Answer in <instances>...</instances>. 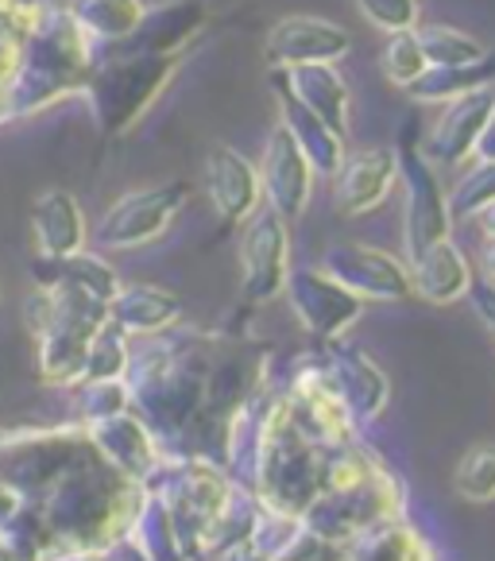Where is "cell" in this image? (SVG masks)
<instances>
[{
  "label": "cell",
  "instance_id": "cell-1",
  "mask_svg": "<svg viewBox=\"0 0 495 561\" xmlns=\"http://www.w3.org/2000/svg\"><path fill=\"white\" fill-rule=\"evenodd\" d=\"M143 500H148V484L116 472L97 454L82 469L70 472L62 484L50 488L35 504V515L55 542V558L82 550H113V546H124Z\"/></svg>",
  "mask_w": 495,
  "mask_h": 561
},
{
  "label": "cell",
  "instance_id": "cell-2",
  "mask_svg": "<svg viewBox=\"0 0 495 561\" xmlns=\"http://www.w3.org/2000/svg\"><path fill=\"white\" fill-rule=\"evenodd\" d=\"M93 75L90 35L62 0H35L32 27L20 47V70L9 93V116L39 113L50 101L82 90Z\"/></svg>",
  "mask_w": 495,
  "mask_h": 561
},
{
  "label": "cell",
  "instance_id": "cell-3",
  "mask_svg": "<svg viewBox=\"0 0 495 561\" xmlns=\"http://www.w3.org/2000/svg\"><path fill=\"white\" fill-rule=\"evenodd\" d=\"M24 314L35 337V360H39L43 383L78 388L93 341L108 325V302L70 287V283H35Z\"/></svg>",
  "mask_w": 495,
  "mask_h": 561
},
{
  "label": "cell",
  "instance_id": "cell-4",
  "mask_svg": "<svg viewBox=\"0 0 495 561\" xmlns=\"http://www.w3.org/2000/svg\"><path fill=\"white\" fill-rule=\"evenodd\" d=\"M97 457L90 430L55 426V430H20L0 434V488L16 492L24 504H39L55 484Z\"/></svg>",
  "mask_w": 495,
  "mask_h": 561
},
{
  "label": "cell",
  "instance_id": "cell-5",
  "mask_svg": "<svg viewBox=\"0 0 495 561\" xmlns=\"http://www.w3.org/2000/svg\"><path fill=\"white\" fill-rule=\"evenodd\" d=\"M179 58L182 55H136V50H128V55L93 67L90 82H85V98H90V113L101 133L120 136L136 128V121L156 105V98L174 78Z\"/></svg>",
  "mask_w": 495,
  "mask_h": 561
},
{
  "label": "cell",
  "instance_id": "cell-6",
  "mask_svg": "<svg viewBox=\"0 0 495 561\" xmlns=\"http://www.w3.org/2000/svg\"><path fill=\"white\" fill-rule=\"evenodd\" d=\"M395 519H406V488L391 469H380L376 477L356 480V484L325 488L314 507L302 515V527L330 542L353 546L368 530Z\"/></svg>",
  "mask_w": 495,
  "mask_h": 561
},
{
  "label": "cell",
  "instance_id": "cell-7",
  "mask_svg": "<svg viewBox=\"0 0 495 561\" xmlns=\"http://www.w3.org/2000/svg\"><path fill=\"white\" fill-rule=\"evenodd\" d=\"M399 179H403V244L406 256L418 260L426 248L441 244L453 232V209H449L446 182L434 171V159L414 144V133H403L399 148Z\"/></svg>",
  "mask_w": 495,
  "mask_h": 561
},
{
  "label": "cell",
  "instance_id": "cell-8",
  "mask_svg": "<svg viewBox=\"0 0 495 561\" xmlns=\"http://www.w3.org/2000/svg\"><path fill=\"white\" fill-rule=\"evenodd\" d=\"M186 202H191L186 182H163V186H148V191H128L105 209L93 237L108 252H133V248H143L163 237Z\"/></svg>",
  "mask_w": 495,
  "mask_h": 561
},
{
  "label": "cell",
  "instance_id": "cell-9",
  "mask_svg": "<svg viewBox=\"0 0 495 561\" xmlns=\"http://www.w3.org/2000/svg\"><path fill=\"white\" fill-rule=\"evenodd\" d=\"M290 237L287 221L275 209H260L244 221L240 237V295L248 306H267L287 295Z\"/></svg>",
  "mask_w": 495,
  "mask_h": 561
},
{
  "label": "cell",
  "instance_id": "cell-10",
  "mask_svg": "<svg viewBox=\"0 0 495 561\" xmlns=\"http://www.w3.org/2000/svg\"><path fill=\"white\" fill-rule=\"evenodd\" d=\"M287 298L298 325L325 345L345 337L364 314V298L333 279L325 267H295L287 279Z\"/></svg>",
  "mask_w": 495,
  "mask_h": 561
},
{
  "label": "cell",
  "instance_id": "cell-11",
  "mask_svg": "<svg viewBox=\"0 0 495 561\" xmlns=\"http://www.w3.org/2000/svg\"><path fill=\"white\" fill-rule=\"evenodd\" d=\"M322 267L337 283H345L364 302H403L414 295L411 267L399 256L371 244H337L325 252Z\"/></svg>",
  "mask_w": 495,
  "mask_h": 561
},
{
  "label": "cell",
  "instance_id": "cell-12",
  "mask_svg": "<svg viewBox=\"0 0 495 561\" xmlns=\"http://www.w3.org/2000/svg\"><path fill=\"white\" fill-rule=\"evenodd\" d=\"M314 163L306 159L298 140L287 133V124L279 121L267 136L264 156H260V182H264L267 209H275L283 221H298L310 206V194H314Z\"/></svg>",
  "mask_w": 495,
  "mask_h": 561
},
{
  "label": "cell",
  "instance_id": "cell-13",
  "mask_svg": "<svg viewBox=\"0 0 495 561\" xmlns=\"http://www.w3.org/2000/svg\"><path fill=\"white\" fill-rule=\"evenodd\" d=\"M353 50V35L322 16H287L267 32L264 62L272 70L314 67V62H341Z\"/></svg>",
  "mask_w": 495,
  "mask_h": 561
},
{
  "label": "cell",
  "instance_id": "cell-14",
  "mask_svg": "<svg viewBox=\"0 0 495 561\" xmlns=\"http://www.w3.org/2000/svg\"><path fill=\"white\" fill-rule=\"evenodd\" d=\"M82 426L90 430L97 454L105 457L116 472H124V477L148 480L151 472L163 465L159 434L136 411H120V414H113V419L82 422Z\"/></svg>",
  "mask_w": 495,
  "mask_h": 561
},
{
  "label": "cell",
  "instance_id": "cell-15",
  "mask_svg": "<svg viewBox=\"0 0 495 561\" xmlns=\"http://www.w3.org/2000/svg\"><path fill=\"white\" fill-rule=\"evenodd\" d=\"M399 179V151L391 148H360L348 151L341 171L333 174V198L348 217H364L388 202Z\"/></svg>",
  "mask_w": 495,
  "mask_h": 561
},
{
  "label": "cell",
  "instance_id": "cell-16",
  "mask_svg": "<svg viewBox=\"0 0 495 561\" xmlns=\"http://www.w3.org/2000/svg\"><path fill=\"white\" fill-rule=\"evenodd\" d=\"M495 121V90H476L469 98L449 101V108L438 116V124L429 128L426 151L434 163H464V159H476L480 136L487 133V124Z\"/></svg>",
  "mask_w": 495,
  "mask_h": 561
},
{
  "label": "cell",
  "instance_id": "cell-17",
  "mask_svg": "<svg viewBox=\"0 0 495 561\" xmlns=\"http://www.w3.org/2000/svg\"><path fill=\"white\" fill-rule=\"evenodd\" d=\"M206 194L221 221L244 225L252 214H260V202H264L260 167L248 163L237 148H225L221 144L206 159Z\"/></svg>",
  "mask_w": 495,
  "mask_h": 561
},
{
  "label": "cell",
  "instance_id": "cell-18",
  "mask_svg": "<svg viewBox=\"0 0 495 561\" xmlns=\"http://www.w3.org/2000/svg\"><path fill=\"white\" fill-rule=\"evenodd\" d=\"M325 360H330L333 380H337V391H341V399H345L348 414L356 419V426L380 419L383 407H388V399H391L388 371L371 360L368 353L341 345V341H333V353L325 356Z\"/></svg>",
  "mask_w": 495,
  "mask_h": 561
},
{
  "label": "cell",
  "instance_id": "cell-19",
  "mask_svg": "<svg viewBox=\"0 0 495 561\" xmlns=\"http://www.w3.org/2000/svg\"><path fill=\"white\" fill-rule=\"evenodd\" d=\"M272 82L290 90L310 113H318L333 133L348 136V121H353V90L341 78L337 62H314V67H295V70H272Z\"/></svg>",
  "mask_w": 495,
  "mask_h": 561
},
{
  "label": "cell",
  "instance_id": "cell-20",
  "mask_svg": "<svg viewBox=\"0 0 495 561\" xmlns=\"http://www.w3.org/2000/svg\"><path fill=\"white\" fill-rule=\"evenodd\" d=\"M32 237L39 256L67 260L85 248V214L70 191H43L32 202Z\"/></svg>",
  "mask_w": 495,
  "mask_h": 561
},
{
  "label": "cell",
  "instance_id": "cell-21",
  "mask_svg": "<svg viewBox=\"0 0 495 561\" xmlns=\"http://www.w3.org/2000/svg\"><path fill=\"white\" fill-rule=\"evenodd\" d=\"M179 318H182L179 295H171L163 287H151V283L120 287L113 302H108V322L128 333V337H163Z\"/></svg>",
  "mask_w": 495,
  "mask_h": 561
},
{
  "label": "cell",
  "instance_id": "cell-22",
  "mask_svg": "<svg viewBox=\"0 0 495 561\" xmlns=\"http://www.w3.org/2000/svg\"><path fill=\"white\" fill-rule=\"evenodd\" d=\"M206 4L198 0H174V4L148 12L133 39H124V47L136 55H182L206 27Z\"/></svg>",
  "mask_w": 495,
  "mask_h": 561
},
{
  "label": "cell",
  "instance_id": "cell-23",
  "mask_svg": "<svg viewBox=\"0 0 495 561\" xmlns=\"http://www.w3.org/2000/svg\"><path fill=\"white\" fill-rule=\"evenodd\" d=\"M411 279L414 295L426 298L429 306H449L457 298H464L476 283L472 264L453 240H441V244L426 248L418 260H411Z\"/></svg>",
  "mask_w": 495,
  "mask_h": 561
},
{
  "label": "cell",
  "instance_id": "cell-24",
  "mask_svg": "<svg viewBox=\"0 0 495 561\" xmlns=\"http://www.w3.org/2000/svg\"><path fill=\"white\" fill-rule=\"evenodd\" d=\"M275 93H279V116H283V124H287V133L298 140V148L306 151V159H310V163H314V171L330 174V179H333V174L341 171V163L348 159L345 136L333 133L330 124H325L318 113H310V108H306L290 90L275 85Z\"/></svg>",
  "mask_w": 495,
  "mask_h": 561
},
{
  "label": "cell",
  "instance_id": "cell-25",
  "mask_svg": "<svg viewBox=\"0 0 495 561\" xmlns=\"http://www.w3.org/2000/svg\"><path fill=\"white\" fill-rule=\"evenodd\" d=\"M495 85V50H484V58L464 62V67H429L411 90H403L411 101L422 105H449L457 98H469L476 90Z\"/></svg>",
  "mask_w": 495,
  "mask_h": 561
},
{
  "label": "cell",
  "instance_id": "cell-26",
  "mask_svg": "<svg viewBox=\"0 0 495 561\" xmlns=\"http://www.w3.org/2000/svg\"><path fill=\"white\" fill-rule=\"evenodd\" d=\"M124 546H133V550L140 553V561H191L171 512H166V504L151 488H148V500H143L140 515H136L133 530L124 538Z\"/></svg>",
  "mask_w": 495,
  "mask_h": 561
},
{
  "label": "cell",
  "instance_id": "cell-27",
  "mask_svg": "<svg viewBox=\"0 0 495 561\" xmlns=\"http://www.w3.org/2000/svg\"><path fill=\"white\" fill-rule=\"evenodd\" d=\"M70 12H74L78 27L97 43L133 39L136 27L148 16L143 0H70Z\"/></svg>",
  "mask_w": 495,
  "mask_h": 561
},
{
  "label": "cell",
  "instance_id": "cell-28",
  "mask_svg": "<svg viewBox=\"0 0 495 561\" xmlns=\"http://www.w3.org/2000/svg\"><path fill=\"white\" fill-rule=\"evenodd\" d=\"M348 561H438L434 546L406 519L383 523L348 546Z\"/></svg>",
  "mask_w": 495,
  "mask_h": 561
},
{
  "label": "cell",
  "instance_id": "cell-29",
  "mask_svg": "<svg viewBox=\"0 0 495 561\" xmlns=\"http://www.w3.org/2000/svg\"><path fill=\"white\" fill-rule=\"evenodd\" d=\"M414 32H418V43H422V50H426L429 67H464V62L484 58V50H487L484 43L472 39L461 27L426 24V27H414Z\"/></svg>",
  "mask_w": 495,
  "mask_h": 561
},
{
  "label": "cell",
  "instance_id": "cell-30",
  "mask_svg": "<svg viewBox=\"0 0 495 561\" xmlns=\"http://www.w3.org/2000/svg\"><path fill=\"white\" fill-rule=\"evenodd\" d=\"M487 206H495V159H476V167H469L453 182L449 209H453V221H472Z\"/></svg>",
  "mask_w": 495,
  "mask_h": 561
},
{
  "label": "cell",
  "instance_id": "cell-31",
  "mask_svg": "<svg viewBox=\"0 0 495 561\" xmlns=\"http://www.w3.org/2000/svg\"><path fill=\"white\" fill-rule=\"evenodd\" d=\"M133 368V345H128V333L116 330L113 322L97 333L90 348V360H85V376L82 383H97V380H124Z\"/></svg>",
  "mask_w": 495,
  "mask_h": 561
},
{
  "label": "cell",
  "instance_id": "cell-32",
  "mask_svg": "<svg viewBox=\"0 0 495 561\" xmlns=\"http://www.w3.org/2000/svg\"><path fill=\"white\" fill-rule=\"evenodd\" d=\"M453 488L464 495V500H472V504L495 500V442L472 446L469 454L457 461Z\"/></svg>",
  "mask_w": 495,
  "mask_h": 561
},
{
  "label": "cell",
  "instance_id": "cell-33",
  "mask_svg": "<svg viewBox=\"0 0 495 561\" xmlns=\"http://www.w3.org/2000/svg\"><path fill=\"white\" fill-rule=\"evenodd\" d=\"M426 70H429V62L418 43V32L391 35L388 47H383V75H388V82H395L399 90H411Z\"/></svg>",
  "mask_w": 495,
  "mask_h": 561
},
{
  "label": "cell",
  "instance_id": "cell-34",
  "mask_svg": "<svg viewBox=\"0 0 495 561\" xmlns=\"http://www.w3.org/2000/svg\"><path fill=\"white\" fill-rule=\"evenodd\" d=\"M120 411H133V388H128V380L78 383V414H82V422L113 419Z\"/></svg>",
  "mask_w": 495,
  "mask_h": 561
},
{
  "label": "cell",
  "instance_id": "cell-35",
  "mask_svg": "<svg viewBox=\"0 0 495 561\" xmlns=\"http://www.w3.org/2000/svg\"><path fill=\"white\" fill-rule=\"evenodd\" d=\"M360 16L371 27L395 35V32H414L418 27V0H356Z\"/></svg>",
  "mask_w": 495,
  "mask_h": 561
},
{
  "label": "cell",
  "instance_id": "cell-36",
  "mask_svg": "<svg viewBox=\"0 0 495 561\" xmlns=\"http://www.w3.org/2000/svg\"><path fill=\"white\" fill-rule=\"evenodd\" d=\"M272 561H348V546L330 542V538L314 535V530L298 527L295 535L272 553Z\"/></svg>",
  "mask_w": 495,
  "mask_h": 561
},
{
  "label": "cell",
  "instance_id": "cell-37",
  "mask_svg": "<svg viewBox=\"0 0 495 561\" xmlns=\"http://www.w3.org/2000/svg\"><path fill=\"white\" fill-rule=\"evenodd\" d=\"M472 302H476V314L487 322V330L495 333V283L492 279H476L472 283Z\"/></svg>",
  "mask_w": 495,
  "mask_h": 561
},
{
  "label": "cell",
  "instance_id": "cell-38",
  "mask_svg": "<svg viewBox=\"0 0 495 561\" xmlns=\"http://www.w3.org/2000/svg\"><path fill=\"white\" fill-rule=\"evenodd\" d=\"M480 267H484V279L495 283V237H484V252H480Z\"/></svg>",
  "mask_w": 495,
  "mask_h": 561
},
{
  "label": "cell",
  "instance_id": "cell-39",
  "mask_svg": "<svg viewBox=\"0 0 495 561\" xmlns=\"http://www.w3.org/2000/svg\"><path fill=\"white\" fill-rule=\"evenodd\" d=\"M476 159H495V121L487 124V133L480 136V148H476Z\"/></svg>",
  "mask_w": 495,
  "mask_h": 561
},
{
  "label": "cell",
  "instance_id": "cell-40",
  "mask_svg": "<svg viewBox=\"0 0 495 561\" xmlns=\"http://www.w3.org/2000/svg\"><path fill=\"white\" fill-rule=\"evenodd\" d=\"M480 229H484V237H495V206H487L480 214Z\"/></svg>",
  "mask_w": 495,
  "mask_h": 561
},
{
  "label": "cell",
  "instance_id": "cell-41",
  "mask_svg": "<svg viewBox=\"0 0 495 561\" xmlns=\"http://www.w3.org/2000/svg\"><path fill=\"white\" fill-rule=\"evenodd\" d=\"M0 302H4V287H0Z\"/></svg>",
  "mask_w": 495,
  "mask_h": 561
}]
</instances>
